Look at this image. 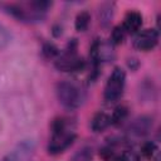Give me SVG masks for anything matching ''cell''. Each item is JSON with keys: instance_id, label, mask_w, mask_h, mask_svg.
Listing matches in <instances>:
<instances>
[{"instance_id": "14", "label": "cell", "mask_w": 161, "mask_h": 161, "mask_svg": "<svg viewBox=\"0 0 161 161\" xmlns=\"http://www.w3.org/2000/svg\"><path fill=\"white\" fill-rule=\"evenodd\" d=\"M42 53L45 58L48 59H57L58 55L60 54L59 53V49L53 44V43H45L42 48Z\"/></svg>"}, {"instance_id": "17", "label": "cell", "mask_w": 161, "mask_h": 161, "mask_svg": "<svg viewBox=\"0 0 161 161\" xmlns=\"http://www.w3.org/2000/svg\"><path fill=\"white\" fill-rule=\"evenodd\" d=\"M92 158V150L89 147H83L75 152L72 161H89Z\"/></svg>"}, {"instance_id": "5", "label": "cell", "mask_w": 161, "mask_h": 161, "mask_svg": "<svg viewBox=\"0 0 161 161\" xmlns=\"http://www.w3.org/2000/svg\"><path fill=\"white\" fill-rule=\"evenodd\" d=\"M77 135L72 128H67L58 132H52V138L48 145V152L50 155H58L60 152H64L75 140Z\"/></svg>"}, {"instance_id": "20", "label": "cell", "mask_w": 161, "mask_h": 161, "mask_svg": "<svg viewBox=\"0 0 161 161\" xmlns=\"http://www.w3.org/2000/svg\"><path fill=\"white\" fill-rule=\"evenodd\" d=\"M138 64H140V63H138V60H137V59H135V58L130 59V62H128V65H130V68H131V69H133V70H135V69L138 67Z\"/></svg>"}, {"instance_id": "9", "label": "cell", "mask_w": 161, "mask_h": 161, "mask_svg": "<svg viewBox=\"0 0 161 161\" xmlns=\"http://www.w3.org/2000/svg\"><path fill=\"white\" fill-rule=\"evenodd\" d=\"M141 25H142V15L136 10L128 11L122 24L126 33H135L141 28Z\"/></svg>"}, {"instance_id": "15", "label": "cell", "mask_w": 161, "mask_h": 161, "mask_svg": "<svg viewBox=\"0 0 161 161\" xmlns=\"http://www.w3.org/2000/svg\"><path fill=\"white\" fill-rule=\"evenodd\" d=\"M126 30L123 29L122 25H117L113 28L112 34H111V43L112 44H121L126 36Z\"/></svg>"}, {"instance_id": "12", "label": "cell", "mask_w": 161, "mask_h": 161, "mask_svg": "<svg viewBox=\"0 0 161 161\" xmlns=\"http://www.w3.org/2000/svg\"><path fill=\"white\" fill-rule=\"evenodd\" d=\"M91 23V14L87 10H82L77 14L74 26L77 31H86L88 29V25Z\"/></svg>"}, {"instance_id": "7", "label": "cell", "mask_w": 161, "mask_h": 161, "mask_svg": "<svg viewBox=\"0 0 161 161\" xmlns=\"http://www.w3.org/2000/svg\"><path fill=\"white\" fill-rule=\"evenodd\" d=\"M158 43V31L156 29H143L133 39V47L142 52L152 50Z\"/></svg>"}, {"instance_id": "13", "label": "cell", "mask_w": 161, "mask_h": 161, "mask_svg": "<svg viewBox=\"0 0 161 161\" xmlns=\"http://www.w3.org/2000/svg\"><path fill=\"white\" fill-rule=\"evenodd\" d=\"M127 116H128V108L126 106L121 104V106L116 107L113 113H112V116H109L111 117V125H119V123H122L127 118Z\"/></svg>"}, {"instance_id": "19", "label": "cell", "mask_w": 161, "mask_h": 161, "mask_svg": "<svg viewBox=\"0 0 161 161\" xmlns=\"http://www.w3.org/2000/svg\"><path fill=\"white\" fill-rule=\"evenodd\" d=\"M99 155L106 161H113V160H117L118 158V156L116 155V152L113 151V148H111V146H107V147L101 148L99 150Z\"/></svg>"}, {"instance_id": "1", "label": "cell", "mask_w": 161, "mask_h": 161, "mask_svg": "<svg viewBox=\"0 0 161 161\" xmlns=\"http://www.w3.org/2000/svg\"><path fill=\"white\" fill-rule=\"evenodd\" d=\"M52 6L50 1L45 0H33L28 3H15V4H8L5 5L6 11L16 18L20 21L25 23H38L42 21L48 9Z\"/></svg>"}, {"instance_id": "6", "label": "cell", "mask_w": 161, "mask_h": 161, "mask_svg": "<svg viewBox=\"0 0 161 161\" xmlns=\"http://www.w3.org/2000/svg\"><path fill=\"white\" fill-rule=\"evenodd\" d=\"M35 152V142L33 140H23L11 148L0 161H30Z\"/></svg>"}, {"instance_id": "8", "label": "cell", "mask_w": 161, "mask_h": 161, "mask_svg": "<svg viewBox=\"0 0 161 161\" xmlns=\"http://www.w3.org/2000/svg\"><path fill=\"white\" fill-rule=\"evenodd\" d=\"M152 125H153V122H152V118L150 116H140L130 123L128 132L132 136L143 137L151 132Z\"/></svg>"}, {"instance_id": "2", "label": "cell", "mask_w": 161, "mask_h": 161, "mask_svg": "<svg viewBox=\"0 0 161 161\" xmlns=\"http://www.w3.org/2000/svg\"><path fill=\"white\" fill-rule=\"evenodd\" d=\"M77 39H70L67 44L65 50L58 55L55 59V67L62 72H78L82 70L86 65V62L82 57L77 54Z\"/></svg>"}, {"instance_id": "16", "label": "cell", "mask_w": 161, "mask_h": 161, "mask_svg": "<svg viewBox=\"0 0 161 161\" xmlns=\"http://www.w3.org/2000/svg\"><path fill=\"white\" fill-rule=\"evenodd\" d=\"M156 152H157V146H156V143L152 142V141L145 142V143L142 145V147H141V153H142L146 158H148V160H151V158L155 156Z\"/></svg>"}, {"instance_id": "3", "label": "cell", "mask_w": 161, "mask_h": 161, "mask_svg": "<svg viewBox=\"0 0 161 161\" xmlns=\"http://www.w3.org/2000/svg\"><path fill=\"white\" fill-rule=\"evenodd\" d=\"M57 97L60 104L68 109H75L82 106L84 101L83 91L72 82H59L57 84Z\"/></svg>"}, {"instance_id": "10", "label": "cell", "mask_w": 161, "mask_h": 161, "mask_svg": "<svg viewBox=\"0 0 161 161\" xmlns=\"http://www.w3.org/2000/svg\"><path fill=\"white\" fill-rule=\"evenodd\" d=\"M114 14V3H103L98 10V20L103 28H107Z\"/></svg>"}, {"instance_id": "18", "label": "cell", "mask_w": 161, "mask_h": 161, "mask_svg": "<svg viewBox=\"0 0 161 161\" xmlns=\"http://www.w3.org/2000/svg\"><path fill=\"white\" fill-rule=\"evenodd\" d=\"M10 40H11L10 31L4 25H0V49H4L5 47H8Z\"/></svg>"}, {"instance_id": "11", "label": "cell", "mask_w": 161, "mask_h": 161, "mask_svg": "<svg viewBox=\"0 0 161 161\" xmlns=\"http://www.w3.org/2000/svg\"><path fill=\"white\" fill-rule=\"evenodd\" d=\"M111 125V117L104 112H98L91 121V128L93 132H102Z\"/></svg>"}, {"instance_id": "4", "label": "cell", "mask_w": 161, "mask_h": 161, "mask_svg": "<svg viewBox=\"0 0 161 161\" xmlns=\"http://www.w3.org/2000/svg\"><path fill=\"white\" fill-rule=\"evenodd\" d=\"M126 84V73L121 67H116L111 75L108 77V80L104 87V99L107 102H116L118 101L125 91Z\"/></svg>"}]
</instances>
